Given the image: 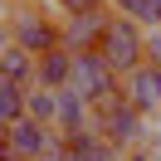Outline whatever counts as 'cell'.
I'll return each mask as SVG.
<instances>
[{"label": "cell", "instance_id": "cell-8", "mask_svg": "<svg viewBox=\"0 0 161 161\" xmlns=\"http://www.w3.org/2000/svg\"><path fill=\"white\" fill-rule=\"evenodd\" d=\"M0 78L5 83H20V88H34L39 83V59L20 44H5L0 49Z\"/></svg>", "mask_w": 161, "mask_h": 161}, {"label": "cell", "instance_id": "cell-15", "mask_svg": "<svg viewBox=\"0 0 161 161\" xmlns=\"http://www.w3.org/2000/svg\"><path fill=\"white\" fill-rule=\"evenodd\" d=\"M122 161H156V156H151V151H127Z\"/></svg>", "mask_w": 161, "mask_h": 161}, {"label": "cell", "instance_id": "cell-12", "mask_svg": "<svg viewBox=\"0 0 161 161\" xmlns=\"http://www.w3.org/2000/svg\"><path fill=\"white\" fill-rule=\"evenodd\" d=\"M30 117L44 122V127H54V122H59V93H49V88H30Z\"/></svg>", "mask_w": 161, "mask_h": 161}, {"label": "cell", "instance_id": "cell-5", "mask_svg": "<svg viewBox=\"0 0 161 161\" xmlns=\"http://www.w3.org/2000/svg\"><path fill=\"white\" fill-rule=\"evenodd\" d=\"M54 142H59V132L44 127V122H34V117H25V122H15V127H5V147H10L20 161H44V156L54 151Z\"/></svg>", "mask_w": 161, "mask_h": 161}, {"label": "cell", "instance_id": "cell-4", "mask_svg": "<svg viewBox=\"0 0 161 161\" xmlns=\"http://www.w3.org/2000/svg\"><path fill=\"white\" fill-rule=\"evenodd\" d=\"M69 88H73V93H83L93 108H103V103L122 98V78L112 73V64L103 59L98 49H93V54H78V59H73V83H69Z\"/></svg>", "mask_w": 161, "mask_h": 161}, {"label": "cell", "instance_id": "cell-1", "mask_svg": "<svg viewBox=\"0 0 161 161\" xmlns=\"http://www.w3.org/2000/svg\"><path fill=\"white\" fill-rule=\"evenodd\" d=\"M5 44H20L30 49L34 59L49 49H64V20L44 5V0H10V10H5Z\"/></svg>", "mask_w": 161, "mask_h": 161}, {"label": "cell", "instance_id": "cell-11", "mask_svg": "<svg viewBox=\"0 0 161 161\" xmlns=\"http://www.w3.org/2000/svg\"><path fill=\"white\" fill-rule=\"evenodd\" d=\"M112 10H117V15H127V20H137L142 30H156V25H161L156 0H112Z\"/></svg>", "mask_w": 161, "mask_h": 161}, {"label": "cell", "instance_id": "cell-9", "mask_svg": "<svg viewBox=\"0 0 161 161\" xmlns=\"http://www.w3.org/2000/svg\"><path fill=\"white\" fill-rule=\"evenodd\" d=\"M73 59H78L73 49H49V54H39V83H34V88L64 93V88L73 83Z\"/></svg>", "mask_w": 161, "mask_h": 161}, {"label": "cell", "instance_id": "cell-14", "mask_svg": "<svg viewBox=\"0 0 161 161\" xmlns=\"http://www.w3.org/2000/svg\"><path fill=\"white\" fill-rule=\"evenodd\" d=\"M147 64H161V25L147 30Z\"/></svg>", "mask_w": 161, "mask_h": 161}, {"label": "cell", "instance_id": "cell-13", "mask_svg": "<svg viewBox=\"0 0 161 161\" xmlns=\"http://www.w3.org/2000/svg\"><path fill=\"white\" fill-rule=\"evenodd\" d=\"M98 10H112V0H54L59 20H78V15H98Z\"/></svg>", "mask_w": 161, "mask_h": 161}, {"label": "cell", "instance_id": "cell-10", "mask_svg": "<svg viewBox=\"0 0 161 161\" xmlns=\"http://www.w3.org/2000/svg\"><path fill=\"white\" fill-rule=\"evenodd\" d=\"M30 117V88L0 78V127H15V122Z\"/></svg>", "mask_w": 161, "mask_h": 161}, {"label": "cell", "instance_id": "cell-7", "mask_svg": "<svg viewBox=\"0 0 161 161\" xmlns=\"http://www.w3.org/2000/svg\"><path fill=\"white\" fill-rule=\"evenodd\" d=\"M112 15H117V10H98V15L64 20V49H73V54H93V49L103 44V34H108Z\"/></svg>", "mask_w": 161, "mask_h": 161}, {"label": "cell", "instance_id": "cell-2", "mask_svg": "<svg viewBox=\"0 0 161 161\" xmlns=\"http://www.w3.org/2000/svg\"><path fill=\"white\" fill-rule=\"evenodd\" d=\"M93 112H98V132L117 151H147L151 147V117H142L127 98H112V103H103Z\"/></svg>", "mask_w": 161, "mask_h": 161}, {"label": "cell", "instance_id": "cell-16", "mask_svg": "<svg viewBox=\"0 0 161 161\" xmlns=\"http://www.w3.org/2000/svg\"><path fill=\"white\" fill-rule=\"evenodd\" d=\"M44 161H64V156H44Z\"/></svg>", "mask_w": 161, "mask_h": 161}, {"label": "cell", "instance_id": "cell-17", "mask_svg": "<svg viewBox=\"0 0 161 161\" xmlns=\"http://www.w3.org/2000/svg\"><path fill=\"white\" fill-rule=\"evenodd\" d=\"M44 5H54V0H44Z\"/></svg>", "mask_w": 161, "mask_h": 161}, {"label": "cell", "instance_id": "cell-6", "mask_svg": "<svg viewBox=\"0 0 161 161\" xmlns=\"http://www.w3.org/2000/svg\"><path fill=\"white\" fill-rule=\"evenodd\" d=\"M122 98L142 117H161V64H142L137 73L122 78Z\"/></svg>", "mask_w": 161, "mask_h": 161}, {"label": "cell", "instance_id": "cell-3", "mask_svg": "<svg viewBox=\"0 0 161 161\" xmlns=\"http://www.w3.org/2000/svg\"><path fill=\"white\" fill-rule=\"evenodd\" d=\"M98 54L112 64L117 78H127V73H137L142 64H147V30H142L137 20H127V15H112V25H108V34H103Z\"/></svg>", "mask_w": 161, "mask_h": 161}]
</instances>
